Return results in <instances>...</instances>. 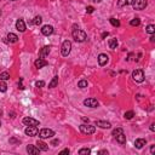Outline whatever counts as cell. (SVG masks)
<instances>
[{
    "label": "cell",
    "mask_w": 155,
    "mask_h": 155,
    "mask_svg": "<svg viewBox=\"0 0 155 155\" xmlns=\"http://www.w3.org/2000/svg\"><path fill=\"white\" fill-rule=\"evenodd\" d=\"M72 35H73V38H74V40H75L76 43H84V41L86 40V33L84 32V30H81V29H79L76 24L73 26Z\"/></svg>",
    "instance_id": "6da1fadb"
},
{
    "label": "cell",
    "mask_w": 155,
    "mask_h": 155,
    "mask_svg": "<svg viewBox=\"0 0 155 155\" xmlns=\"http://www.w3.org/2000/svg\"><path fill=\"white\" fill-rule=\"evenodd\" d=\"M80 132L81 133H84V135H92V133H95L96 131V127L93 126V125H85V124H83V125H80Z\"/></svg>",
    "instance_id": "7a4b0ae2"
},
{
    "label": "cell",
    "mask_w": 155,
    "mask_h": 155,
    "mask_svg": "<svg viewBox=\"0 0 155 155\" xmlns=\"http://www.w3.org/2000/svg\"><path fill=\"white\" fill-rule=\"evenodd\" d=\"M70 50H72V43L69 40H66L63 44H62V47H61V52H62V56L67 57L69 53H70Z\"/></svg>",
    "instance_id": "3957f363"
},
{
    "label": "cell",
    "mask_w": 155,
    "mask_h": 155,
    "mask_svg": "<svg viewBox=\"0 0 155 155\" xmlns=\"http://www.w3.org/2000/svg\"><path fill=\"white\" fill-rule=\"evenodd\" d=\"M131 4L135 10H143V9L147 7L148 1L147 0H132Z\"/></svg>",
    "instance_id": "277c9868"
},
{
    "label": "cell",
    "mask_w": 155,
    "mask_h": 155,
    "mask_svg": "<svg viewBox=\"0 0 155 155\" xmlns=\"http://www.w3.org/2000/svg\"><path fill=\"white\" fill-rule=\"evenodd\" d=\"M132 78L136 83H142L144 81V73L142 69H136L135 72L132 73Z\"/></svg>",
    "instance_id": "5b68a950"
},
{
    "label": "cell",
    "mask_w": 155,
    "mask_h": 155,
    "mask_svg": "<svg viewBox=\"0 0 155 155\" xmlns=\"http://www.w3.org/2000/svg\"><path fill=\"white\" fill-rule=\"evenodd\" d=\"M55 136V132L50 130V128H43L41 131L39 132V137L41 139H46V138H51Z\"/></svg>",
    "instance_id": "8992f818"
},
{
    "label": "cell",
    "mask_w": 155,
    "mask_h": 155,
    "mask_svg": "<svg viewBox=\"0 0 155 155\" xmlns=\"http://www.w3.org/2000/svg\"><path fill=\"white\" fill-rule=\"evenodd\" d=\"M84 104L88 108H97L100 103H98V101L96 98H87V100L84 101Z\"/></svg>",
    "instance_id": "52a82bcc"
},
{
    "label": "cell",
    "mask_w": 155,
    "mask_h": 155,
    "mask_svg": "<svg viewBox=\"0 0 155 155\" xmlns=\"http://www.w3.org/2000/svg\"><path fill=\"white\" fill-rule=\"evenodd\" d=\"M23 124L27 125V126H39L40 121L39 120H35L33 118H24L23 119Z\"/></svg>",
    "instance_id": "ba28073f"
},
{
    "label": "cell",
    "mask_w": 155,
    "mask_h": 155,
    "mask_svg": "<svg viewBox=\"0 0 155 155\" xmlns=\"http://www.w3.org/2000/svg\"><path fill=\"white\" fill-rule=\"evenodd\" d=\"M38 127L36 126H28L26 130H24V133L27 136H30V137H34V136L38 135Z\"/></svg>",
    "instance_id": "9c48e42d"
},
{
    "label": "cell",
    "mask_w": 155,
    "mask_h": 155,
    "mask_svg": "<svg viewBox=\"0 0 155 155\" xmlns=\"http://www.w3.org/2000/svg\"><path fill=\"white\" fill-rule=\"evenodd\" d=\"M108 61H109V56L105 55V53H101L98 56V64H100L101 67H103L105 64L108 63Z\"/></svg>",
    "instance_id": "30bf717a"
},
{
    "label": "cell",
    "mask_w": 155,
    "mask_h": 155,
    "mask_svg": "<svg viewBox=\"0 0 155 155\" xmlns=\"http://www.w3.org/2000/svg\"><path fill=\"white\" fill-rule=\"evenodd\" d=\"M27 153L28 154H32V155H38L40 153V149L35 145H32V144H29L27 145Z\"/></svg>",
    "instance_id": "8fae6325"
},
{
    "label": "cell",
    "mask_w": 155,
    "mask_h": 155,
    "mask_svg": "<svg viewBox=\"0 0 155 155\" xmlns=\"http://www.w3.org/2000/svg\"><path fill=\"white\" fill-rule=\"evenodd\" d=\"M41 33H43L44 35H46V36L51 35L52 33H53V27H52V26H48V24H46V26H44V27L41 28Z\"/></svg>",
    "instance_id": "7c38bea8"
},
{
    "label": "cell",
    "mask_w": 155,
    "mask_h": 155,
    "mask_svg": "<svg viewBox=\"0 0 155 155\" xmlns=\"http://www.w3.org/2000/svg\"><path fill=\"white\" fill-rule=\"evenodd\" d=\"M96 126H98L101 128H110L111 127V124L108 123V121H103V120H97L96 121Z\"/></svg>",
    "instance_id": "4fadbf2b"
},
{
    "label": "cell",
    "mask_w": 155,
    "mask_h": 155,
    "mask_svg": "<svg viewBox=\"0 0 155 155\" xmlns=\"http://www.w3.org/2000/svg\"><path fill=\"white\" fill-rule=\"evenodd\" d=\"M34 66H35V68H38V69H40V68H44L47 66V62L44 60V58H38V60L34 62Z\"/></svg>",
    "instance_id": "5bb4252c"
},
{
    "label": "cell",
    "mask_w": 155,
    "mask_h": 155,
    "mask_svg": "<svg viewBox=\"0 0 155 155\" xmlns=\"http://www.w3.org/2000/svg\"><path fill=\"white\" fill-rule=\"evenodd\" d=\"M50 51H51V50H50V46H44V47L39 51V58H45L46 56H48Z\"/></svg>",
    "instance_id": "9a60e30c"
},
{
    "label": "cell",
    "mask_w": 155,
    "mask_h": 155,
    "mask_svg": "<svg viewBox=\"0 0 155 155\" xmlns=\"http://www.w3.org/2000/svg\"><path fill=\"white\" fill-rule=\"evenodd\" d=\"M145 144H147V141L144 138H138V139H136V142H135V145L137 149H142Z\"/></svg>",
    "instance_id": "2e32d148"
},
{
    "label": "cell",
    "mask_w": 155,
    "mask_h": 155,
    "mask_svg": "<svg viewBox=\"0 0 155 155\" xmlns=\"http://www.w3.org/2000/svg\"><path fill=\"white\" fill-rule=\"evenodd\" d=\"M16 28H17V30H20V32H24V30H26V23H24V21L23 20H17Z\"/></svg>",
    "instance_id": "e0dca14e"
},
{
    "label": "cell",
    "mask_w": 155,
    "mask_h": 155,
    "mask_svg": "<svg viewBox=\"0 0 155 155\" xmlns=\"http://www.w3.org/2000/svg\"><path fill=\"white\" fill-rule=\"evenodd\" d=\"M115 138H116V141H118L120 144H125V143H126V136L124 135V132H123V133H119L118 136H115Z\"/></svg>",
    "instance_id": "ac0fdd59"
},
{
    "label": "cell",
    "mask_w": 155,
    "mask_h": 155,
    "mask_svg": "<svg viewBox=\"0 0 155 155\" xmlns=\"http://www.w3.org/2000/svg\"><path fill=\"white\" fill-rule=\"evenodd\" d=\"M36 145H38V148H39L40 150H44V151H46L48 149V147H47V144L46 143H44L43 141H38L36 142Z\"/></svg>",
    "instance_id": "d6986e66"
},
{
    "label": "cell",
    "mask_w": 155,
    "mask_h": 155,
    "mask_svg": "<svg viewBox=\"0 0 155 155\" xmlns=\"http://www.w3.org/2000/svg\"><path fill=\"white\" fill-rule=\"evenodd\" d=\"M7 39L10 43H17V41H18V36H17L16 34H13V33H9Z\"/></svg>",
    "instance_id": "ffe728a7"
},
{
    "label": "cell",
    "mask_w": 155,
    "mask_h": 155,
    "mask_svg": "<svg viewBox=\"0 0 155 155\" xmlns=\"http://www.w3.org/2000/svg\"><path fill=\"white\" fill-rule=\"evenodd\" d=\"M116 46H118V40H116V38H111V39L109 40V47H110L111 50H115Z\"/></svg>",
    "instance_id": "44dd1931"
},
{
    "label": "cell",
    "mask_w": 155,
    "mask_h": 155,
    "mask_svg": "<svg viewBox=\"0 0 155 155\" xmlns=\"http://www.w3.org/2000/svg\"><path fill=\"white\" fill-rule=\"evenodd\" d=\"M57 85H58V76H53V79L51 80V83L48 84V87L53 88V87H56Z\"/></svg>",
    "instance_id": "7402d4cb"
},
{
    "label": "cell",
    "mask_w": 155,
    "mask_h": 155,
    "mask_svg": "<svg viewBox=\"0 0 155 155\" xmlns=\"http://www.w3.org/2000/svg\"><path fill=\"white\" fill-rule=\"evenodd\" d=\"M131 3H132V0H119V1H118V6H120V7L127 6V5H130Z\"/></svg>",
    "instance_id": "603a6c76"
},
{
    "label": "cell",
    "mask_w": 155,
    "mask_h": 155,
    "mask_svg": "<svg viewBox=\"0 0 155 155\" xmlns=\"http://www.w3.org/2000/svg\"><path fill=\"white\" fill-rule=\"evenodd\" d=\"M41 22H43L41 16H35L34 17V20H33V22H32V24H34V26H39V24H41Z\"/></svg>",
    "instance_id": "cb8c5ba5"
},
{
    "label": "cell",
    "mask_w": 155,
    "mask_h": 155,
    "mask_svg": "<svg viewBox=\"0 0 155 155\" xmlns=\"http://www.w3.org/2000/svg\"><path fill=\"white\" fill-rule=\"evenodd\" d=\"M10 79V74H9L7 72H3V73H0V80H9Z\"/></svg>",
    "instance_id": "d4e9b609"
},
{
    "label": "cell",
    "mask_w": 155,
    "mask_h": 155,
    "mask_svg": "<svg viewBox=\"0 0 155 155\" xmlns=\"http://www.w3.org/2000/svg\"><path fill=\"white\" fill-rule=\"evenodd\" d=\"M7 85L4 83V80H0V92H6Z\"/></svg>",
    "instance_id": "484cf974"
},
{
    "label": "cell",
    "mask_w": 155,
    "mask_h": 155,
    "mask_svg": "<svg viewBox=\"0 0 155 155\" xmlns=\"http://www.w3.org/2000/svg\"><path fill=\"white\" fill-rule=\"evenodd\" d=\"M78 87H80V88L87 87V81H86V80H80L79 83H78Z\"/></svg>",
    "instance_id": "4316f807"
},
{
    "label": "cell",
    "mask_w": 155,
    "mask_h": 155,
    "mask_svg": "<svg viewBox=\"0 0 155 155\" xmlns=\"http://www.w3.org/2000/svg\"><path fill=\"white\" fill-rule=\"evenodd\" d=\"M90 153H91V150H90L88 148H83V149H80V150H79L80 155H88Z\"/></svg>",
    "instance_id": "83f0119b"
},
{
    "label": "cell",
    "mask_w": 155,
    "mask_h": 155,
    "mask_svg": "<svg viewBox=\"0 0 155 155\" xmlns=\"http://www.w3.org/2000/svg\"><path fill=\"white\" fill-rule=\"evenodd\" d=\"M145 30H147V33H149V34H154V33H155V26H153V24H149Z\"/></svg>",
    "instance_id": "f1b7e54d"
},
{
    "label": "cell",
    "mask_w": 155,
    "mask_h": 155,
    "mask_svg": "<svg viewBox=\"0 0 155 155\" xmlns=\"http://www.w3.org/2000/svg\"><path fill=\"white\" fill-rule=\"evenodd\" d=\"M130 24H131L132 27H137V26L141 24V20H139V18H133V20L130 22Z\"/></svg>",
    "instance_id": "f546056e"
},
{
    "label": "cell",
    "mask_w": 155,
    "mask_h": 155,
    "mask_svg": "<svg viewBox=\"0 0 155 155\" xmlns=\"http://www.w3.org/2000/svg\"><path fill=\"white\" fill-rule=\"evenodd\" d=\"M125 119H132V118H133V116H135V113H133V111L132 110H130V111H126V113H125Z\"/></svg>",
    "instance_id": "4dcf8cb0"
},
{
    "label": "cell",
    "mask_w": 155,
    "mask_h": 155,
    "mask_svg": "<svg viewBox=\"0 0 155 155\" xmlns=\"http://www.w3.org/2000/svg\"><path fill=\"white\" fill-rule=\"evenodd\" d=\"M110 23H111V26H114V27H119L120 26V22H119V20H116V18H110Z\"/></svg>",
    "instance_id": "1f68e13d"
},
{
    "label": "cell",
    "mask_w": 155,
    "mask_h": 155,
    "mask_svg": "<svg viewBox=\"0 0 155 155\" xmlns=\"http://www.w3.org/2000/svg\"><path fill=\"white\" fill-rule=\"evenodd\" d=\"M123 128L121 127H119V128H116V130H114V131H113V136H114V137H115V136H118L119 135V133H123Z\"/></svg>",
    "instance_id": "d6a6232c"
},
{
    "label": "cell",
    "mask_w": 155,
    "mask_h": 155,
    "mask_svg": "<svg viewBox=\"0 0 155 155\" xmlns=\"http://www.w3.org/2000/svg\"><path fill=\"white\" fill-rule=\"evenodd\" d=\"M35 86H36V87H44V86H45V83H44V81H36V83H35Z\"/></svg>",
    "instance_id": "836d02e7"
},
{
    "label": "cell",
    "mask_w": 155,
    "mask_h": 155,
    "mask_svg": "<svg viewBox=\"0 0 155 155\" xmlns=\"http://www.w3.org/2000/svg\"><path fill=\"white\" fill-rule=\"evenodd\" d=\"M93 11H95V9L92 7V6H87V7H86V12H87V13H92Z\"/></svg>",
    "instance_id": "e575fe53"
},
{
    "label": "cell",
    "mask_w": 155,
    "mask_h": 155,
    "mask_svg": "<svg viewBox=\"0 0 155 155\" xmlns=\"http://www.w3.org/2000/svg\"><path fill=\"white\" fill-rule=\"evenodd\" d=\"M58 143H60V141H58V139H55V141H52L51 145H57Z\"/></svg>",
    "instance_id": "d590c367"
},
{
    "label": "cell",
    "mask_w": 155,
    "mask_h": 155,
    "mask_svg": "<svg viewBox=\"0 0 155 155\" xmlns=\"http://www.w3.org/2000/svg\"><path fill=\"white\" fill-rule=\"evenodd\" d=\"M10 143H20V141H17V139H15V138H11L10 139Z\"/></svg>",
    "instance_id": "8d00e7d4"
},
{
    "label": "cell",
    "mask_w": 155,
    "mask_h": 155,
    "mask_svg": "<svg viewBox=\"0 0 155 155\" xmlns=\"http://www.w3.org/2000/svg\"><path fill=\"white\" fill-rule=\"evenodd\" d=\"M61 154H69V149H64L61 151Z\"/></svg>",
    "instance_id": "74e56055"
},
{
    "label": "cell",
    "mask_w": 155,
    "mask_h": 155,
    "mask_svg": "<svg viewBox=\"0 0 155 155\" xmlns=\"http://www.w3.org/2000/svg\"><path fill=\"white\" fill-rule=\"evenodd\" d=\"M150 153H151V154H154V153H155V145H151V147H150Z\"/></svg>",
    "instance_id": "f35d334b"
},
{
    "label": "cell",
    "mask_w": 155,
    "mask_h": 155,
    "mask_svg": "<svg viewBox=\"0 0 155 155\" xmlns=\"http://www.w3.org/2000/svg\"><path fill=\"white\" fill-rule=\"evenodd\" d=\"M22 81H23V80L21 79V80H20V84H18V85H20V88H21V90H23V88H24V86L22 85Z\"/></svg>",
    "instance_id": "ab89813d"
},
{
    "label": "cell",
    "mask_w": 155,
    "mask_h": 155,
    "mask_svg": "<svg viewBox=\"0 0 155 155\" xmlns=\"http://www.w3.org/2000/svg\"><path fill=\"white\" fill-rule=\"evenodd\" d=\"M150 131H155V124H151L150 125Z\"/></svg>",
    "instance_id": "60d3db41"
},
{
    "label": "cell",
    "mask_w": 155,
    "mask_h": 155,
    "mask_svg": "<svg viewBox=\"0 0 155 155\" xmlns=\"http://www.w3.org/2000/svg\"><path fill=\"white\" fill-rule=\"evenodd\" d=\"M98 154H100V155H102V154H108V151H107V150H101V151H98Z\"/></svg>",
    "instance_id": "b9f144b4"
},
{
    "label": "cell",
    "mask_w": 155,
    "mask_h": 155,
    "mask_svg": "<svg viewBox=\"0 0 155 155\" xmlns=\"http://www.w3.org/2000/svg\"><path fill=\"white\" fill-rule=\"evenodd\" d=\"M150 41H151V43H154V41H155V36H154V34H151V36H150Z\"/></svg>",
    "instance_id": "7bdbcfd3"
},
{
    "label": "cell",
    "mask_w": 155,
    "mask_h": 155,
    "mask_svg": "<svg viewBox=\"0 0 155 155\" xmlns=\"http://www.w3.org/2000/svg\"><path fill=\"white\" fill-rule=\"evenodd\" d=\"M81 119H83V121H85V123H88V119H87V118H85V116H83Z\"/></svg>",
    "instance_id": "ee69618b"
},
{
    "label": "cell",
    "mask_w": 155,
    "mask_h": 155,
    "mask_svg": "<svg viewBox=\"0 0 155 155\" xmlns=\"http://www.w3.org/2000/svg\"><path fill=\"white\" fill-rule=\"evenodd\" d=\"M105 36H108V32H107V33H103V34H102V38H103V39L105 38Z\"/></svg>",
    "instance_id": "f6af8a7d"
},
{
    "label": "cell",
    "mask_w": 155,
    "mask_h": 155,
    "mask_svg": "<svg viewBox=\"0 0 155 155\" xmlns=\"http://www.w3.org/2000/svg\"><path fill=\"white\" fill-rule=\"evenodd\" d=\"M93 1H96V3H100L101 0H93Z\"/></svg>",
    "instance_id": "bcb514c9"
},
{
    "label": "cell",
    "mask_w": 155,
    "mask_h": 155,
    "mask_svg": "<svg viewBox=\"0 0 155 155\" xmlns=\"http://www.w3.org/2000/svg\"><path fill=\"white\" fill-rule=\"evenodd\" d=\"M0 126H1V121H0Z\"/></svg>",
    "instance_id": "7dc6e473"
},
{
    "label": "cell",
    "mask_w": 155,
    "mask_h": 155,
    "mask_svg": "<svg viewBox=\"0 0 155 155\" xmlns=\"http://www.w3.org/2000/svg\"><path fill=\"white\" fill-rule=\"evenodd\" d=\"M0 15H1V11H0Z\"/></svg>",
    "instance_id": "c3c4849f"
},
{
    "label": "cell",
    "mask_w": 155,
    "mask_h": 155,
    "mask_svg": "<svg viewBox=\"0 0 155 155\" xmlns=\"http://www.w3.org/2000/svg\"><path fill=\"white\" fill-rule=\"evenodd\" d=\"M11 1H15V0H11Z\"/></svg>",
    "instance_id": "681fc988"
}]
</instances>
